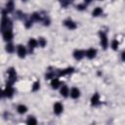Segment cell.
<instances>
[{
	"label": "cell",
	"instance_id": "obj_1",
	"mask_svg": "<svg viewBox=\"0 0 125 125\" xmlns=\"http://www.w3.org/2000/svg\"><path fill=\"white\" fill-rule=\"evenodd\" d=\"M7 74H8V81H9L10 84L13 83L17 80V72L13 68H10L7 69Z\"/></svg>",
	"mask_w": 125,
	"mask_h": 125
},
{
	"label": "cell",
	"instance_id": "obj_2",
	"mask_svg": "<svg viewBox=\"0 0 125 125\" xmlns=\"http://www.w3.org/2000/svg\"><path fill=\"white\" fill-rule=\"evenodd\" d=\"M2 36H3V39L5 41H11L13 39V31H12V28H6L4 31H2Z\"/></svg>",
	"mask_w": 125,
	"mask_h": 125
},
{
	"label": "cell",
	"instance_id": "obj_3",
	"mask_svg": "<svg viewBox=\"0 0 125 125\" xmlns=\"http://www.w3.org/2000/svg\"><path fill=\"white\" fill-rule=\"evenodd\" d=\"M4 96L7 97V98H12L13 95H14V88L12 87V84H10V83H8L4 92H3Z\"/></svg>",
	"mask_w": 125,
	"mask_h": 125
},
{
	"label": "cell",
	"instance_id": "obj_4",
	"mask_svg": "<svg viewBox=\"0 0 125 125\" xmlns=\"http://www.w3.org/2000/svg\"><path fill=\"white\" fill-rule=\"evenodd\" d=\"M100 38H101V45L103 46L104 49H106L109 46V40H107V36L105 32L101 31L100 32Z\"/></svg>",
	"mask_w": 125,
	"mask_h": 125
},
{
	"label": "cell",
	"instance_id": "obj_5",
	"mask_svg": "<svg viewBox=\"0 0 125 125\" xmlns=\"http://www.w3.org/2000/svg\"><path fill=\"white\" fill-rule=\"evenodd\" d=\"M17 53H18V56L20 58L23 59V58L26 57V55H27V49H26V47L23 46V45H19L18 48H17Z\"/></svg>",
	"mask_w": 125,
	"mask_h": 125
},
{
	"label": "cell",
	"instance_id": "obj_6",
	"mask_svg": "<svg viewBox=\"0 0 125 125\" xmlns=\"http://www.w3.org/2000/svg\"><path fill=\"white\" fill-rule=\"evenodd\" d=\"M64 24L65 26L68 28L69 29H75L76 28V23H74L72 20H70V19H68V20H65V22H64Z\"/></svg>",
	"mask_w": 125,
	"mask_h": 125
},
{
	"label": "cell",
	"instance_id": "obj_7",
	"mask_svg": "<svg viewBox=\"0 0 125 125\" xmlns=\"http://www.w3.org/2000/svg\"><path fill=\"white\" fill-rule=\"evenodd\" d=\"M96 55H97V50L96 49H93V48L88 49L87 51L85 52V56L88 58V59H90V60L94 59V58L96 57Z\"/></svg>",
	"mask_w": 125,
	"mask_h": 125
},
{
	"label": "cell",
	"instance_id": "obj_8",
	"mask_svg": "<svg viewBox=\"0 0 125 125\" xmlns=\"http://www.w3.org/2000/svg\"><path fill=\"white\" fill-rule=\"evenodd\" d=\"M63 111H64V106H63V105L61 103L58 102V103H56L54 105V112H55V114L60 115L63 112Z\"/></svg>",
	"mask_w": 125,
	"mask_h": 125
},
{
	"label": "cell",
	"instance_id": "obj_9",
	"mask_svg": "<svg viewBox=\"0 0 125 125\" xmlns=\"http://www.w3.org/2000/svg\"><path fill=\"white\" fill-rule=\"evenodd\" d=\"M69 95L72 99H78L79 96H80V91L78 88L76 87H73L71 90H70V92H69Z\"/></svg>",
	"mask_w": 125,
	"mask_h": 125
},
{
	"label": "cell",
	"instance_id": "obj_10",
	"mask_svg": "<svg viewBox=\"0 0 125 125\" xmlns=\"http://www.w3.org/2000/svg\"><path fill=\"white\" fill-rule=\"evenodd\" d=\"M85 56V53L83 52V51H81V50H75V51L73 52V57H74V59L75 60H77V61H80L83 57Z\"/></svg>",
	"mask_w": 125,
	"mask_h": 125
},
{
	"label": "cell",
	"instance_id": "obj_11",
	"mask_svg": "<svg viewBox=\"0 0 125 125\" xmlns=\"http://www.w3.org/2000/svg\"><path fill=\"white\" fill-rule=\"evenodd\" d=\"M37 45H38V41L36 39H34V38H30L29 39V41H28V47L30 48L31 51H32L33 49H35L37 47Z\"/></svg>",
	"mask_w": 125,
	"mask_h": 125
},
{
	"label": "cell",
	"instance_id": "obj_12",
	"mask_svg": "<svg viewBox=\"0 0 125 125\" xmlns=\"http://www.w3.org/2000/svg\"><path fill=\"white\" fill-rule=\"evenodd\" d=\"M100 103V96L99 94H94L92 96V98H91V105L92 106H97L98 104Z\"/></svg>",
	"mask_w": 125,
	"mask_h": 125
},
{
	"label": "cell",
	"instance_id": "obj_13",
	"mask_svg": "<svg viewBox=\"0 0 125 125\" xmlns=\"http://www.w3.org/2000/svg\"><path fill=\"white\" fill-rule=\"evenodd\" d=\"M60 93H61V95H62V96H64V97H68V96H69V87L66 86V85L62 86Z\"/></svg>",
	"mask_w": 125,
	"mask_h": 125
},
{
	"label": "cell",
	"instance_id": "obj_14",
	"mask_svg": "<svg viewBox=\"0 0 125 125\" xmlns=\"http://www.w3.org/2000/svg\"><path fill=\"white\" fill-rule=\"evenodd\" d=\"M14 1L13 0H9V1L7 2V4H6V11L8 12V13H11V12H13V10H14Z\"/></svg>",
	"mask_w": 125,
	"mask_h": 125
},
{
	"label": "cell",
	"instance_id": "obj_15",
	"mask_svg": "<svg viewBox=\"0 0 125 125\" xmlns=\"http://www.w3.org/2000/svg\"><path fill=\"white\" fill-rule=\"evenodd\" d=\"M17 111H18L20 114H23L28 111V107L24 105H19L17 106Z\"/></svg>",
	"mask_w": 125,
	"mask_h": 125
},
{
	"label": "cell",
	"instance_id": "obj_16",
	"mask_svg": "<svg viewBox=\"0 0 125 125\" xmlns=\"http://www.w3.org/2000/svg\"><path fill=\"white\" fill-rule=\"evenodd\" d=\"M73 71V68H68L65 69H63V70H60L59 71V76H64V75H66V74H69Z\"/></svg>",
	"mask_w": 125,
	"mask_h": 125
},
{
	"label": "cell",
	"instance_id": "obj_17",
	"mask_svg": "<svg viewBox=\"0 0 125 125\" xmlns=\"http://www.w3.org/2000/svg\"><path fill=\"white\" fill-rule=\"evenodd\" d=\"M61 85V82L58 78H53L52 81H51V86L53 89H58Z\"/></svg>",
	"mask_w": 125,
	"mask_h": 125
},
{
	"label": "cell",
	"instance_id": "obj_18",
	"mask_svg": "<svg viewBox=\"0 0 125 125\" xmlns=\"http://www.w3.org/2000/svg\"><path fill=\"white\" fill-rule=\"evenodd\" d=\"M103 14V9L101 7H97V8H95V9L93 10V12H92V15L94 16V17H99V16H101Z\"/></svg>",
	"mask_w": 125,
	"mask_h": 125
},
{
	"label": "cell",
	"instance_id": "obj_19",
	"mask_svg": "<svg viewBox=\"0 0 125 125\" xmlns=\"http://www.w3.org/2000/svg\"><path fill=\"white\" fill-rule=\"evenodd\" d=\"M30 20L33 21V22H38L41 20V17H40V14L39 13H33L31 16H30Z\"/></svg>",
	"mask_w": 125,
	"mask_h": 125
},
{
	"label": "cell",
	"instance_id": "obj_20",
	"mask_svg": "<svg viewBox=\"0 0 125 125\" xmlns=\"http://www.w3.org/2000/svg\"><path fill=\"white\" fill-rule=\"evenodd\" d=\"M27 123L29 124V125H35V124H37V120L33 117V116H28V118L27 120Z\"/></svg>",
	"mask_w": 125,
	"mask_h": 125
},
{
	"label": "cell",
	"instance_id": "obj_21",
	"mask_svg": "<svg viewBox=\"0 0 125 125\" xmlns=\"http://www.w3.org/2000/svg\"><path fill=\"white\" fill-rule=\"evenodd\" d=\"M111 46L112 50H114V51H116V50L118 49V46H119V43H118V41L116 40V39L112 40V41H111Z\"/></svg>",
	"mask_w": 125,
	"mask_h": 125
},
{
	"label": "cell",
	"instance_id": "obj_22",
	"mask_svg": "<svg viewBox=\"0 0 125 125\" xmlns=\"http://www.w3.org/2000/svg\"><path fill=\"white\" fill-rule=\"evenodd\" d=\"M6 51H7L8 53H13V52L15 51L14 45H13L12 43H8V44L6 45Z\"/></svg>",
	"mask_w": 125,
	"mask_h": 125
},
{
	"label": "cell",
	"instance_id": "obj_23",
	"mask_svg": "<svg viewBox=\"0 0 125 125\" xmlns=\"http://www.w3.org/2000/svg\"><path fill=\"white\" fill-rule=\"evenodd\" d=\"M39 40H38V45L40 46V47H45L46 46V44H47V41H46V39L45 38H43V37H40V38H38Z\"/></svg>",
	"mask_w": 125,
	"mask_h": 125
},
{
	"label": "cell",
	"instance_id": "obj_24",
	"mask_svg": "<svg viewBox=\"0 0 125 125\" xmlns=\"http://www.w3.org/2000/svg\"><path fill=\"white\" fill-rule=\"evenodd\" d=\"M39 89H40V83L38 81H36V82L33 83L32 88H31V90L33 91V92H36V91H38Z\"/></svg>",
	"mask_w": 125,
	"mask_h": 125
},
{
	"label": "cell",
	"instance_id": "obj_25",
	"mask_svg": "<svg viewBox=\"0 0 125 125\" xmlns=\"http://www.w3.org/2000/svg\"><path fill=\"white\" fill-rule=\"evenodd\" d=\"M85 8H86V5L85 4H79L76 6V9L79 10V11H83V10H85Z\"/></svg>",
	"mask_w": 125,
	"mask_h": 125
},
{
	"label": "cell",
	"instance_id": "obj_26",
	"mask_svg": "<svg viewBox=\"0 0 125 125\" xmlns=\"http://www.w3.org/2000/svg\"><path fill=\"white\" fill-rule=\"evenodd\" d=\"M60 2H61V5L63 7H66L69 4V0H60Z\"/></svg>",
	"mask_w": 125,
	"mask_h": 125
},
{
	"label": "cell",
	"instance_id": "obj_27",
	"mask_svg": "<svg viewBox=\"0 0 125 125\" xmlns=\"http://www.w3.org/2000/svg\"><path fill=\"white\" fill-rule=\"evenodd\" d=\"M32 23H33V21H31V20L27 21V22H26V23H24V26H26V28H31V27H32Z\"/></svg>",
	"mask_w": 125,
	"mask_h": 125
},
{
	"label": "cell",
	"instance_id": "obj_28",
	"mask_svg": "<svg viewBox=\"0 0 125 125\" xmlns=\"http://www.w3.org/2000/svg\"><path fill=\"white\" fill-rule=\"evenodd\" d=\"M44 24H45V26H49V24H50V20L49 19H45L44 20Z\"/></svg>",
	"mask_w": 125,
	"mask_h": 125
},
{
	"label": "cell",
	"instance_id": "obj_29",
	"mask_svg": "<svg viewBox=\"0 0 125 125\" xmlns=\"http://www.w3.org/2000/svg\"><path fill=\"white\" fill-rule=\"evenodd\" d=\"M121 60H122L123 62H125V51L122 52V54H121Z\"/></svg>",
	"mask_w": 125,
	"mask_h": 125
},
{
	"label": "cell",
	"instance_id": "obj_30",
	"mask_svg": "<svg viewBox=\"0 0 125 125\" xmlns=\"http://www.w3.org/2000/svg\"><path fill=\"white\" fill-rule=\"evenodd\" d=\"M91 1H92V0H85V3H86V4H88V3H90Z\"/></svg>",
	"mask_w": 125,
	"mask_h": 125
},
{
	"label": "cell",
	"instance_id": "obj_31",
	"mask_svg": "<svg viewBox=\"0 0 125 125\" xmlns=\"http://www.w3.org/2000/svg\"><path fill=\"white\" fill-rule=\"evenodd\" d=\"M69 3H71V2L73 1V0H69Z\"/></svg>",
	"mask_w": 125,
	"mask_h": 125
},
{
	"label": "cell",
	"instance_id": "obj_32",
	"mask_svg": "<svg viewBox=\"0 0 125 125\" xmlns=\"http://www.w3.org/2000/svg\"><path fill=\"white\" fill-rule=\"evenodd\" d=\"M100 1H102V0H100Z\"/></svg>",
	"mask_w": 125,
	"mask_h": 125
}]
</instances>
